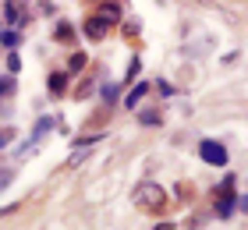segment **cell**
<instances>
[{"label":"cell","mask_w":248,"mask_h":230,"mask_svg":"<svg viewBox=\"0 0 248 230\" xmlns=\"http://www.w3.org/2000/svg\"><path fill=\"white\" fill-rule=\"evenodd\" d=\"M135 202L142 205V209H160V205L167 202V191L160 188V184H153V181H145L135 188Z\"/></svg>","instance_id":"obj_1"},{"label":"cell","mask_w":248,"mask_h":230,"mask_svg":"<svg viewBox=\"0 0 248 230\" xmlns=\"http://www.w3.org/2000/svg\"><path fill=\"white\" fill-rule=\"evenodd\" d=\"M199 156L206 159V163H213V167H227V149H223L220 142H202Z\"/></svg>","instance_id":"obj_2"},{"label":"cell","mask_w":248,"mask_h":230,"mask_svg":"<svg viewBox=\"0 0 248 230\" xmlns=\"http://www.w3.org/2000/svg\"><path fill=\"white\" fill-rule=\"evenodd\" d=\"M107 29H110V21H103V18H89V21H85V36L96 39V43L107 36Z\"/></svg>","instance_id":"obj_3"},{"label":"cell","mask_w":248,"mask_h":230,"mask_svg":"<svg viewBox=\"0 0 248 230\" xmlns=\"http://www.w3.org/2000/svg\"><path fill=\"white\" fill-rule=\"evenodd\" d=\"M99 18H103V21H117V18H121V7L114 4V0H103V11H99Z\"/></svg>","instance_id":"obj_4"},{"label":"cell","mask_w":248,"mask_h":230,"mask_svg":"<svg viewBox=\"0 0 248 230\" xmlns=\"http://www.w3.org/2000/svg\"><path fill=\"white\" fill-rule=\"evenodd\" d=\"M46 85H50L53 96H61V92L67 89V75H50V82H46Z\"/></svg>","instance_id":"obj_5"},{"label":"cell","mask_w":248,"mask_h":230,"mask_svg":"<svg viewBox=\"0 0 248 230\" xmlns=\"http://www.w3.org/2000/svg\"><path fill=\"white\" fill-rule=\"evenodd\" d=\"M142 96H145V85L139 82V85H135V89L128 92V99H124V103H128V107H139V99H142Z\"/></svg>","instance_id":"obj_6"},{"label":"cell","mask_w":248,"mask_h":230,"mask_svg":"<svg viewBox=\"0 0 248 230\" xmlns=\"http://www.w3.org/2000/svg\"><path fill=\"white\" fill-rule=\"evenodd\" d=\"M85 67V53H71V61H67V71H82Z\"/></svg>","instance_id":"obj_7"},{"label":"cell","mask_w":248,"mask_h":230,"mask_svg":"<svg viewBox=\"0 0 248 230\" xmlns=\"http://www.w3.org/2000/svg\"><path fill=\"white\" fill-rule=\"evenodd\" d=\"M117 92H121L117 85H99V96H103L107 103H114V99H117Z\"/></svg>","instance_id":"obj_8"},{"label":"cell","mask_w":248,"mask_h":230,"mask_svg":"<svg viewBox=\"0 0 248 230\" xmlns=\"http://www.w3.org/2000/svg\"><path fill=\"white\" fill-rule=\"evenodd\" d=\"M231 209H234V202H231V195H223V199L217 202V213H220V216H231Z\"/></svg>","instance_id":"obj_9"},{"label":"cell","mask_w":248,"mask_h":230,"mask_svg":"<svg viewBox=\"0 0 248 230\" xmlns=\"http://www.w3.org/2000/svg\"><path fill=\"white\" fill-rule=\"evenodd\" d=\"M71 36H75L71 25H67V21H61V25H57V39H61V43H71Z\"/></svg>","instance_id":"obj_10"},{"label":"cell","mask_w":248,"mask_h":230,"mask_svg":"<svg viewBox=\"0 0 248 230\" xmlns=\"http://www.w3.org/2000/svg\"><path fill=\"white\" fill-rule=\"evenodd\" d=\"M11 92H15V78L4 75V78H0V96H11Z\"/></svg>","instance_id":"obj_11"},{"label":"cell","mask_w":248,"mask_h":230,"mask_svg":"<svg viewBox=\"0 0 248 230\" xmlns=\"http://www.w3.org/2000/svg\"><path fill=\"white\" fill-rule=\"evenodd\" d=\"M7 71H11V75L21 71V57H18V53H11V57H7Z\"/></svg>","instance_id":"obj_12"},{"label":"cell","mask_w":248,"mask_h":230,"mask_svg":"<svg viewBox=\"0 0 248 230\" xmlns=\"http://www.w3.org/2000/svg\"><path fill=\"white\" fill-rule=\"evenodd\" d=\"M139 121H142V124H149V128H153V124H160V117H156V110H145Z\"/></svg>","instance_id":"obj_13"},{"label":"cell","mask_w":248,"mask_h":230,"mask_svg":"<svg viewBox=\"0 0 248 230\" xmlns=\"http://www.w3.org/2000/svg\"><path fill=\"white\" fill-rule=\"evenodd\" d=\"M0 43H4V46H15V43H18V32H0Z\"/></svg>","instance_id":"obj_14"},{"label":"cell","mask_w":248,"mask_h":230,"mask_svg":"<svg viewBox=\"0 0 248 230\" xmlns=\"http://www.w3.org/2000/svg\"><path fill=\"white\" fill-rule=\"evenodd\" d=\"M93 96V82H82V89H78V99H89Z\"/></svg>","instance_id":"obj_15"},{"label":"cell","mask_w":248,"mask_h":230,"mask_svg":"<svg viewBox=\"0 0 248 230\" xmlns=\"http://www.w3.org/2000/svg\"><path fill=\"white\" fill-rule=\"evenodd\" d=\"M11 138H15V131H11V128H4V131H0V149H4V145H11Z\"/></svg>","instance_id":"obj_16"},{"label":"cell","mask_w":248,"mask_h":230,"mask_svg":"<svg viewBox=\"0 0 248 230\" xmlns=\"http://www.w3.org/2000/svg\"><path fill=\"white\" fill-rule=\"evenodd\" d=\"M11 184V174H0V188H7Z\"/></svg>","instance_id":"obj_17"},{"label":"cell","mask_w":248,"mask_h":230,"mask_svg":"<svg viewBox=\"0 0 248 230\" xmlns=\"http://www.w3.org/2000/svg\"><path fill=\"white\" fill-rule=\"evenodd\" d=\"M153 230H174V227H170V223H156Z\"/></svg>","instance_id":"obj_18"}]
</instances>
